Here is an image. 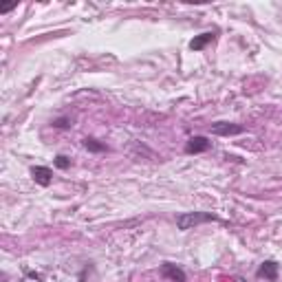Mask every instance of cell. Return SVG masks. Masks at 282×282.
<instances>
[{
    "label": "cell",
    "instance_id": "1",
    "mask_svg": "<svg viewBox=\"0 0 282 282\" xmlns=\"http://www.w3.org/2000/svg\"><path fill=\"white\" fill-rule=\"evenodd\" d=\"M212 220H218V216L212 212H183L176 216V227L181 231H187V229H194L201 223H212Z\"/></svg>",
    "mask_w": 282,
    "mask_h": 282
},
{
    "label": "cell",
    "instance_id": "2",
    "mask_svg": "<svg viewBox=\"0 0 282 282\" xmlns=\"http://www.w3.org/2000/svg\"><path fill=\"white\" fill-rule=\"evenodd\" d=\"M209 132H212V135H218V137H231V135L245 132V128L238 124H229V121H216V124L209 126Z\"/></svg>",
    "mask_w": 282,
    "mask_h": 282
},
{
    "label": "cell",
    "instance_id": "3",
    "mask_svg": "<svg viewBox=\"0 0 282 282\" xmlns=\"http://www.w3.org/2000/svg\"><path fill=\"white\" fill-rule=\"evenodd\" d=\"M212 148V141L207 139V137H203V135H196V137H190L185 143V152L187 154H201V152H205Z\"/></svg>",
    "mask_w": 282,
    "mask_h": 282
},
{
    "label": "cell",
    "instance_id": "4",
    "mask_svg": "<svg viewBox=\"0 0 282 282\" xmlns=\"http://www.w3.org/2000/svg\"><path fill=\"white\" fill-rule=\"evenodd\" d=\"M161 275L168 280H172V282H187V273L174 262H163L161 264Z\"/></svg>",
    "mask_w": 282,
    "mask_h": 282
},
{
    "label": "cell",
    "instance_id": "5",
    "mask_svg": "<svg viewBox=\"0 0 282 282\" xmlns=\"http://www.w3.org/2000/svg\"><path fill=\"white\" fill-rule=\"evenodd\" d=\"M278 273H280V264L275 262V260H264L260 267H258V271H256L258 278H264V280H269V282L278 280Z\"/></svg>",
    "mask_w": 282,
    "mask_h": 282
},
{
    "label": "cell",
    "instance_id": "6",
    "mask_svg": "<svg viewBox=\"0 0 282 282\" xmlns=\"http://www.w3.org/2000/svg\"><path fill=\"white\" fill-rule=\"evenodd\" d=\"M31 176H33V181L40 183L42 187L51 185V181H53V172H51V168H47V165H33Z\"/></svg>",
    "mask_w": 282,
    "mask_h": 282
},
{
    "label": "cell",
    "instance_id": "7",
    "mask_svg": "<svg viewBox=\"0 0 282 282\" xmlns=\"http://www.w3.org/2000/svg\"><path fill=\"white\" fill-rule=\"evenodd\" d=\"M216 40V31H205L201 36H194V40H190V49L192 51H203L209 42Z\"/></svg>",
    "mask_w": 282,
    "mask_h": 282
},
{
    "label": "cell",
    "instance_id": "8",
    "mask_svg": "<svg viewBox=\"0 0 282 282\" xmlns=\"http://www.w3.org/2000/svg\"><path fill=\"white\" fill-rule=\"evenodd\" d=\"M82 146H84L88 152H108L106 143H99L97 139H93V137H86V139L82 141Z\"/></svg>",
    "mask_w": 282,
    "mask_h": 282
},
{
    "label": "cell",
    "instance_id": "9",
    "mask_svg": "<svg viewBox=\"0 0 282 282\" xmlns=\"http://www.w3.org/2000/svg\"><path fill=\"white\" fill-rule=\"evenodd\" d=\"M53 165L55 168H60V170H69L71 168V159L66 157V154H58V157L53 159Z\"/></svg>",
    "mask_w": 282,
    "mask_h": 282
},
{
    "label": "cell",
    "instance_id": "10",
    "mask_svg": "<svg viewBox=\"0 0 282 282\" xmlns=\"http://www.w3.org/2000/svg\"><path fill=\"white\" fill-rule=\"evenodd\" d=\"M53 126H55V128H69V126H71V119H69V117L53 119Z\"/></svg>",
    "mask_w": 282,
    "mask_h": 282
},
{
    "label": "cell",
    "instance_id": "11",
    "mask_svg": "<svg viewBox=\"0 0 282 282\" xmlns=\"http://www.w3.org/2000/svg\"><path fill=\"white\" fill-rule=\"evenodd\" d=\"M234 282H247V280H245V278H242V275H238V278H236Z\"/></svg>",
    "mask_w": 282,
    "mask_h": 282
}]
</instances>
